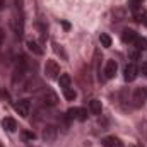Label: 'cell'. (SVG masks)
Segmentation results:
<instances>
[{"label":"cell","mask_w":147,"mask_h":147,"mask_svg":"<svg viewBox=\"0 0 147 147\" xmlns=\"http://www.w3.org/2000/svg\"><path fill=\"white\" fill-rule=\"evenodd\" d=\"M67 118H69V120L86 121V120H87V111L84 110V108H69V110H67Z\"/></svg>","instance_id":"cell-1"},{"label":"cell","mask_w":147,"mask_h":147,"mask_svg":"<svg viewBox=\"0 0 147 147\" xmlns=\"http://www.w3.org/2000/svg\"><path fill=\"white\" fill-rule=\"evenodd\" d=\"M41 101L46 105V106H55L58 103V96L51 91V89H43L41 92Z\"/></svg>","instance_id":"cell-2"},{"label":"cell","mask_w":147,"mask_h":147,"mask_svg":"<svg viewBox=\"0 0 147 147\" xmlns=\"http://www.w3.org/2000/svg\"><path fill=\"white\" fill-rule=\"evenodd\" d=\"M45 74H46L48 79H57L58 74H60V67H58V63H57L55 60H48L46 65H45Z\"/></svg>","instance_id":"cell-3"},{"label":"cell","mask_w":147,"mask_h":147,"mask_svg":"<svg viewBox=\"0 0 147 147\" xmlns=\"http://www.w3.org/2000/svg\"><path fill=\"white\" fill-rule=\"evenodd\" d=\"M147 98V91L144 87H137L135 91H134V96H132V101H134V106H142L144 105V101H146Z\"/></svg>","instance_id":"cell-4"},{"label":"cell","mask_w":147,"mask_h":147,"mask_svg":"<svg viewBox=\"0 0 147 147\" xmlns=\"http://www.w3.org/2000/svg\"><path fill=\"white\" fill-rule=\"evenodd\" d=\"M16 111L22 116V118H26L28 115H29V110H31V103L28 101V99H21V101H17L16 103Z\"/></svg>","instance_id":"cell-5"},{"label":"cell","mask_w":147,"mask_h":147,"mask_svg":"<svg viewBox=\"0 0 147 147\" xmlns=\"http://www.w3.org/2000/svg\"><path fill=\"white\" fill-rule=\"evenodd\" d=\"M116 70H118V63L115 60H108L106 62V67H105V79H113L116 75Z\"/></svg>","instance_id":"cell-6"},{"label":"cell","mask_w":147,"mask_h":147,"mask_svg":"<svg viewBox=\"0 0 147 147\" xmlns=\"http://www.w3.org/2000/svg\"><path fill=\"white\" fill-rule=\"evenodd\" d=\"M123 74H125V80H127V82H132V80H135V79H137L139 69H137V67H135L134 63H128V65L125 67Z\"/></svg>","instance_id":"cell-7"},{"label":"cell","mask_w":147,"mask_h":147,"mask_svg":"<svg viewBox=\"0 0 147 147\" xmlns=\"http://www.w3.org/2000/svg\"><path fill=\"white\" fill-rule=\"evenodd\" d=\"M43 139H45L46 142H53V140L57 139V128L51 127V125L45 127V130H43Z\"/></svg>","instance_id":"cell-8"},{"label":"cell","mask_w":147,"mask_h":147,"mask_svg":"<svg viewBox=\"0 0 147 147\" xmlns=\"http://www.w3.org/2000/svg\"><path fill=\"white\" fill-rule=\"evenodd\" d=\"M26 46H28V50H29V51H33L34 55H38V57H39V55H43V48L38 45L34 39H28V41H26Z\"/></svg>","instance_id":"cell-9"},{"label":"cell","mask_w":147,"mask_h":147,"mask_svg":"<svg viewBox=\"0 0 147 147\" xmlns=\"http://www.w3.org/2000/svg\"><path fill=\"white\" fill-rule=\"evenodd\" d=\"M2 127L7 130V132H16L17 130V123L14 118H3L2 120Z\"/></svg>","instance_id":"cell-10"},{"label":"cell","mask_w":147,"mask_h":147,"mask_svg":"<svg viewBox=\"0 0 147 147\" xmlns=\"http://www.w3.org/2000/svg\"><path fill=\"white\" fill-rule=\"evenodd\" d=\"M121 39H123L125 43H134V41L137 39V33H135L134 29H125V31L121 33Z\"/></svg>","instance_id":"cell-11"},{"label":"cell","mask_w":147,"mask_h":147,"mask_svg":"<svg viewBox=\"0 0 147 147\" xmlns=\"http://www.w3.org/2000/svg\"><path fill=\"white\" fill-rule=\"evenodd\" d=\"M89 110L92 115H101V111H103V106H101V101H98V99H92L91 103H89Z\"/></svg>","instance_id":"cell-12"},{"label":"cell","mask_w":147,"mask_h":147,"mask_svg":"<svg viewBox=\"0 0 147 147\" xmlns=\"http://www.w3.org/2000/svg\"><path fill=\"white\" fill-rule=\"evenodd\" d=\"M70 75L69 74H62L60 77H58V84H60V87L62 89H67V87H70Z\"/></svg>","instance_id":"cell-13"},{"label":"cell","mask_w":147,"mask_h":147,"mask_svg":"<svg viewBox=\"0 0 147 147\" xmlns=\"http://www.w3.org/2000/svg\"><path fill=\"white\" fill-rule=\"evenodd\" d=\"M101 142H103L105 147H118L120 146V140H118L116 137H105Z\"/></svg>","instance_id":"cell-14"},{"label":"cell","mask_w":147,"mask_h":147,"mask_svg":"<svg viewBox=\"0 0 147 147\" xmlns=\"http://www.w3.org/2000/svg\"><path fill=\"white\" fill-rule=\"evenodd\" d=\"M134 43H135V48H137V50H146L147 48V39L146 38H139L137 36V39H135Z\"/></svg>","instance_id":"cell-15"},{"label":"cell","mask_w":147,"mask_h":147,"mask_svg":"<svg viewBox=\"0 0 147 147\" xmlns=\"http://www.w3.org/2000/svg\"><path fill=\"white\" fill-rule=\"evenodd\" d=\"M99 41H101V45L105 46V48H110L111 46V38L106 34V33H101V36H99Z\"/></svg>","instance_id":"cell-16"},{"label":"cell","mask_w":147,"mask_h":147,"mask_svg":"<svg viewBox=\"0 0 147 147\" xmlns=\"http://www.w3.org/2000/svg\"><path fill=\"white\" fill-rule=\"evenodd\" d=\"M63 94H65V99H69V101H74V99H75V96H77V92L74 91L72 87L63 89Z\"/></svg>","instance_id":"cell-17"},{"label":"cell","mask_w":147,"mask_h":147,"mask_svg":"<svg viewBox=\"0 0 147 147\" xmlns=\"http://www.w3.org/2000/svg\"><path fill=\"white\" fill-rule=\"evenodd\" d=\"M22 139L24 140H34L36 139V134L34 132H29V130H24L22 132Z\"/></svg>","instance_id":"cell-18"},{"label":"cell","mask_w":147,"mask_h":147,"mask_svg":"<svg viewBox=\"0 0 147 147\" xmlns=\"http://www.w3.org/2000/svg\"><path fill=\"white\" fill-rule=\"evenodd\" d=\"M140 72H142V75H144V77H147V62H146V63H142V69H140Z\"/></svg>","instance_id":"cell-19"},{"label":"cell","mask_w":147,"mask_h":147,"mask_svg":"<svg viewBox=\"0 0 147 147\" xmlns=\"http://www.w3.org/2000/svg\"><path fill=\"white\" fill-rule=\"evenodd\" d=\"M142 132H144V135H146V139H147V121L142 123Z\"/></svg>","instance_id":"cell-20"},{"label":"cell","mask_w":147,"mask_h":147,"mask_svg":"<svg viewBox=\"0 0 147 147\" xmlns=\"http://www.w3.org/2000/svg\"><path fill=\"white\" fill-rule=\"evenodd\" d=\"M2 43H3V33L0 31V45H2Z\"/></svg>","instance_id":"cell-21"},{"label":"cell","mask_w":147,"mask_h":147,"mask_svg":"<svg viewBox=\"0 0 147 147\" xmlns=\"http://www.w3.org/2000/svg\"><path fill=\"white\" fill-rule=\"evenodd\" d=\"M144 0H132V3H142Z\"/></svg>","instance_id":"cell-22"},{"label":"cell","mask_w":147,"mask_h":147,"mask_svg":"<svg viewBox=\"0 0 147 147\" xmlns=\"http://www.w3.org/2000/svg\"><path fill=\"white\" fill-rule=\"evenodd\" d=\"M3 9V0H0V10Z\"/></svg>","instance_id":"cell-23"},{"label":"cell","mask_w":147,"mask_h":147,"mask_svg":"<svg viewBox=\"0 0 147 147\" xmlns=\"http://www.w3.org/2000/svg\"><path fill=\"white\" fill-rule=\"evenodd\" d=\"M144 24L147 26V14H146V17H144Z\"/></svg>","instance_id":"cell-24"},{"label":"cell","mask_w":147,"mask_h":147,"mask_svg":"<svg viewBox=\"0 0 147 147\" xmlns=\"http://www.w3.org/2000/svg\"><path fill=\"white\" fill-rule=\"evenodd\" d=\"M132 147H137V146H132Z\"/></svg>","instance_id":"cell-25"},{"label":"cell","mask_w":147,"mask_h":147,"mask_svg":"<svg viewBox=\"0 0 147 147\" xmlns=\"http://www.w3.org/2000/svg\"><path fill=\"white\" fill-rule=\"evenodd\" d=\"M0 147H2V146H0Z\"/></svg>","instance_id":"cell-26"}]
</instances>
